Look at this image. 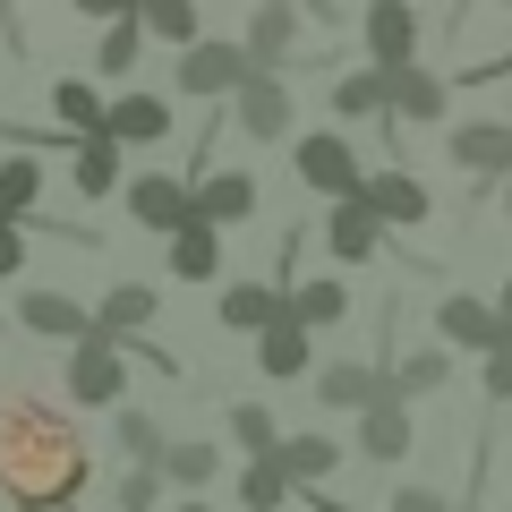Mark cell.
<instances>
[{"label": "cell", "instance_id": "33", "mask_svg": "<svg viewBox=\"0 0 512 512\" xmlns=\"http://www.w3.org/2000/svg\"><path fill=\"white\" fill-rule=\"evenodd\" d=\"M137 52H146V26H137V18H120V26L94 35V69H103V77H128V69H137Z\"/></svg>", "mask_w": 512, "mask_h": 512}, {"label": "cell", "instance_id": "25", "mask_svg": "<svg viewBox=\"0 0 512 512\" xmlns=\"http://www.w3.org/2000/svg\"><path fill=\"white\" fill-rule=\"evenodd\" d=\"M43 214V163H26V154H9V163H0V222H35Z\"/></svg>", "mask_w": 512, "mask_h": 512}, {"label": "cell", "instance_id": "34", "mask_svg": "<svg viewBox=\"0 0 512 512\" xmlns=\"http://www.w3.org/2000/svg\"><path fill=\"white\" fill-rule=\"evenodd\" d=\"M154 470H163V487H205V478L222 470V453H214V444H163Z\"/></svg>", "mask_w": 512, "mask_h": 512}, {"label": "cell", "instance_id": "4", "mask_svg": "<svg viewBox=\"0 0 512 512\" xmlns=\"http://www.w3.org/2000/svg\"><path fill=\"white\" fill-rule=\"evenodd\" d=\"M291 171H299V188H316V197H333V205H350V197L367 188L359 154H350L342 137H299V146H291Z\"/></svg>", "mask_w": 512, "mask_h": 512}, {"label": "cell", "instance_id": "30", "mask_svg": "<svg viewBox=\"0 0 512 512\" xmlns=\"http://www.w3.org/2000/svg\"><path fill=\"white\" fill-rule=\"evenodd\" d=\"M231 444H239V461H274L282 453L274 410H265V402H231Z\"/></svg>", "mask_w": 512, "mask_h": 512}, {"label": "cell", "instance_id": "37", "mask_svg": "<svg viewBox=\"0 0 512 512\" xmlns=\"http://www.w3.org/2000/svg\"><path fill=\"white\" fill-rule=\"evenodd\" d=\"M487 402H512V342L487 350Z\"/></svg>", "mask_w": 512, "mask_h": 512}, {"label": "cell", "instance_id": "36", "mask_svg": "<svg viewBox=\"0 0 512 512\" xmlns=\"http://www.w3.org/2000/svg\"><path fill=\"white\" fill-rule=\"evenodd\" d=\"M111 504H120V512H154V504H163V470H128Z\"/></svg>", "mask_w": 512, "mask_h": 512}, {"label": "cell", "instance_id": "39", "mask_svg": "<svg viewBox=\"0 0 512 512\" xmlns=\"http://www.w3.org/2000/svg\"><path fill=\"white\" fill-rule=\"evenodd\" d=\"M0 274H26V231L18 222H0Z\"/></svg>", "mask_w": 512, "mask_h": 512}, {"label": "cell", "instance_id": "28", "mask_svg": "<svg viewBox=\"0 0 512 512\" xmlns=\"http://www.w3.org/2000/svg\"><path fill=\"white\" fill-rule=\"evenodd\" d=\"M137 26H146V35H163L171 52L205 43V26H197V0H137Z\"/></svg>", "mask_w": 512, "mask_h": 512}, {"label": "cell", "instance_id": "1", "mask_svg": "<svg viewBox=\"0 0 512 512\" xmlns=\"http://www.w3.org/2000/svg\"><path fill=\"white\" fill-rule=\"evenodd\" d=\"M94 478V453L52 402L0 393V495L18 512H69Z\"/></svg>", "mask_w": 512, "mask_h": 512}, {"label": "cell", "instance_id": "32", "mask_svg": "<svg viewBox=\"0 0 512 512\" xmlns=\"http://www.w3.org/2000/svg\"><path fill=\"white\" fill-rule=\"evenodd\" d=\"M291 504V478L274 461H239V512H282Z\"/></svg>", "mask_w": 512, "mask_h": 512}, {"label": "cell", "instance_id": "15", "mask_svg": "<svg viewBox=\"0 0 512 512\" xmlns=\"http://www.w3.org/2000/svg\"><path fill=\"white\" fill-rule=\"evenodd\" d=\"M350 316V291L342 282H291V291H282V325H299V333H325V325H342Z\"/></svg>", "mask_w": 512, "mask_h": 512}, {"label": "cell", "instance_id": "45", "mask_svg": "<svg viewBox=\"0 0 512 512\" xmlns=\"http://www.w3.org/2000/svg\"><path fill=\"white\" fill-rule=\"evenodd\" d=\"M504 128H512V120H504Z\"/></svg>", "mask_w": 512, "mask_h": 512}, {"label": "cell", "instance_id": "44", "mask_svg": "<svg viewBox=\"0 0 512 512\" xmlns=\"http://www.w3.org/2000/svg\"><path fill=\"white\" fill-rule=\"evenodd\" d=\"M495 9H512V0H495Z\"/></svg>", "mask_w": 512, "mask_h": 512}, {"label": "cell", "instance_id": "40", "mask_svg": "<svg viewBox=\"0 0 512 512\" xmlns=\"http://www.w3.org/2000/svg\"><path fill=\"white\" fill-rule=\"evenodd\" d=\"M94 26H120V18H137V0H77Z\"/></svg>", "mask_w": 512, "mask_h": 512}, {"label": "cell", "instance_id": "7", "mask_svg": "<svg viewBox=\"0 0 512 512\" xmlns=\"http://www.w3.org/2000/svg\"><path fill=\"white\" fill-rule=\"evenodd\" d=\"M299 35H308V26H299V9H291V0H256V9H248V35H239V52H248V69H265V77H274L282 60L299 52Z\"/></svg>", "mask_w": 512, "mask_h": 512}, {"label": "cell", "instance_id": "9", "mask_svg": "<svg viewBox=\"0 0 512 512\" xmlns=\"http://www.w3.org/2000/svg\"><path fill=\"white\" fill-rule=\"evenodd\" d=\"M188 214H197L205 231H231V222L256 214V180L248 171H205V180L188 188Z\"/></svg>", "mask_w": 512, "mask_h": 512}, {"label": "cell", "instance_id": "2", "mask_svg": "<svg viewBox=\"0 0 512 512\" xmlns=\"http://www.w3.org/2000/svg\"><path fill=\"white\" fill-rule=\"evenodd\" d=\"M248 86V52H239L231 35H205L180 52V94H197V103H231V94Z\"/></svg>", "mask_w": 512, "mask_h": 512}, {"label": "cell", "instance_id": "26", "mask_svg": "<svg viewBox=\"0 0 512 512\" xmlns=\"http://www.w3.org/2000/svg\"><path fill=\"white\" fill-rule=\"evenodd\" d=\"M52 120H60V128H77V146H86V137H103L111 103L86 86V77H60V86H52Z\"/></svg>", "mask_w": 512, "mask_h": 512}, {"label": "cell", "instance_id": "43", "mask_svg": "<svg viewBox=\"0 0 512 512\" xmlns=\"http://www.w3.org/2000/svg\"><path fill=\"white\" fill-rule=\"evenodd\" d=\"M180 512H205V504H180Z\"/></svg>", "mask_w": 512, "mask_h": 512}, {"label": "cell", "instance_id": "41", "mask_svg": "<svg viewBox=\"0 0 512 512\" xmlns=\"http://www.w3.org/2000/svg\"><path fill=\"white\" fill-rule=\"evenodd\" d=\"M487 308H495V325H504V333H512V282H504V291H495V299H487Z\"/></svg>", "mask_w": 512, "mask_h": 512}, {"label": "cell", "instance_id": "35", "mask_svg": "<svg viewBox=\"0 0 512 512\" xmlns=\"http://www.w3.org/2000/svg\"><path fill=\"white\" fill-rule=\"evenodd\" d=\"M111 436H120V453L137 461V470H154V461H163V427H154L146 410H120V419H111Z\"/></svg>", "mask_w": 512, "mask_h": 512}, {"label": "cell", "instance_id": "23", "mask_svg": "<svg viewBox=\"0 0 512 512\" xmlns=\"http://www.w3.org/2000/svg\"><path fill=\"white\" fill-rule=\"evenodd\" d=\"M214 316H222V333H265L282 316V291H274V282H231Z\"/></svg>", "mask_w": 512, "mask_h": 512}, {"label": "cell", "instance_id": "27", "mask_svg": "<svg viewBox=\"0 0 512 512\" xmlns=\"http://www.w3.org/2000/svg\"><path fill=\"white\" fill-rule=\"evenodd\" d=\"M333 111H342V120H384L393 128V77H376V69L342 77V86H333Z\"/></svg>", "mask_w": 512, "mask_h": 512}, {"label": "cell", "instance_id": "20", "mask_svg": "<svg viewBox=\"0 0 512 512\" xmlns=\"http://www.w3.org/2000/svg\"><path fill=\"white\" fill-rule=\"evenodd\" d=\"M325 248L342 256V265H367V256L384 248V222L367 214V197H350V205H333V222H325Z\"/></svg>", "mask_w": 512, "mask_h": 512}, {"label": "cell", "instance_id": "5", "mask_svg": "<svg viewBox=\"0 0 512 512\" xmlns=\"http://www.w3.org/2000/svg\"><path fill=\"white\" fill-rule=\"evenodd\" d=\"M120 393H128V350H120V342H77V350H69V402L111 410Z\"/></svg>", "mask_w": 512, "mask_h": 512}, {"label": "cell", "instance_id": "21", "mask_svg": "<svg viewBox=\"0 0 512 512\" xmlns=\"http://www.w3.org/2000/svg\"><path fill=\"white\" fill-rule=\"evenodd\" d=\"M274 470L291 478V495H299V487L316 495V487H325L333 470H342V444H325V436H282V453H274Z\"/></svg>", "mask_w": 512, "mask_h": 512}, {"label": "cell", "instance_id": "6", "mask_svg": "<svg viewBox=\"0 0 512 512\" xmlns=\"http://www.w3.org/2000/svg\"><path fill=\"white\" fill-rule=\"evenodd\" d=\"M291 86L282 77H265V69H248V86L231 94V120L248 128V146H274V137H291Z\"/></svg>", "mask_w": 512, "mask_h": 512}, {"label": "cell", "instance_id": "42", "mask_svg": "<svg viewBox=\"0 0 512 512\" xmlns=\"http://www.w3.org/2000/svg\"><path fill=\"white\" fill-rule=\"evenodd\" d=\"M504 214H512V171H504Z\"/></svg>", "mask_w": 512, "mask_h": 512}, {"label": "cell", "instance_id": "24", "mask_svg": "<svg viewBox=\"0 0 512 512\" xmlns=\"http://www.w3.org/2000/svg\"><path fill=\"white\" fill-rule=\"evenodd\" d=\"M171 274L180 282H214L222 274V231H205V222L188 214L180 231H171Z\"/></svg>", "mask_w": 512, "mask_h": 512}, {"label": "cell", "instance_id": "12", "mask_svg": "<svg viewBox=\"0 0 512 512\" xmlns=\"http://www.w3.org/2000/svg\"><path fill=\"white\" fill-rule=\"evenodd\" d=\"M436 333H444L453 350H478V359H487L495 342H512V333L495 325V308H487V299H470V291H453V299L436 308Z\"/></svg>", "mask_w": 512, "mask_h": 512}, {"label": "cell", "instance_id": "18", "mask_svg": "<svg viewBox=\"0 0 512 512\" xmlns=\"http://www.w3.org/2000/svg\"><path fill=\"white\" fill-rule=\"evenodd\" d=\"M359 197H367V214H376V222H427V188L410 180L402 163H384L376 180L359 188Z\"/></svg>", "mask_w": 512, "mask_h": 512}, {"label": "cell", "instance_id": "16", "mask_svg": "<svg viewBox=\"0 0 512 512\" xmlns=\"http://www.w3.org/2000/svg\"><path fill=\"white\" fill-rule=\"evenodd\" d=\"M410 444H419V436H410V410L393 402V393H384L376 410H359V453L376 461V470H384V461H410Z\"/></svg>", "mask_w": 512, "mask_h": 512}, {"label": "cell", "instance_id": "11", "mask_svg": "<svg viewBox=\"0 0 512 512\" xmlns=\"http://www.w3.org/2000/svg\"><path fill=\"white\" fill-rule=\"evenodd\" d=\"M103 137L111 146H163L171 137V94H120V103H111V120H103Z\"/></svg>", "mask_w": 512, "mask_h": 512}, {"label": "cell", "instance_id": "38", "mask_svg": "<svg viewBox=\"0 0 512 512\" xmlns=\"http://www.w3.org/2000/svg\"><path fill=\"white\" fill-rule=\"evenodd\" d=\"M384 512H461V504H444L436 487H402V495H393V504H384Z\"/></svg>", "mask_w": 512, "mask_h": 512}, {"label": "cell", "instance_id": "14", "mask_svg": "<svg viewBox=\"0 0 512 512\" xmlns=\"http://www.w3.org/2000/svg\"><path fill=\"white\" fill-rule=\"evenodd\" d=\"M256 367L265 376H282V384H308V367H316V333H299V325H265L256 333Z\"/></svg>", "mask_w": 512, "mask_h": 512}, {"label": "cell", "instance_id": "29", "mask_svg": "<svg viewBox=\"0 0 512 512\" xmlns=\"http://www.w3.org/2000/svg\"><path fill=\"white\" fill-rule=\"evenodd\" d=\"M436 384H453V359H444V350H410L402 367H393V376H384V393H393V402H419V393H436Z\"/></svg>", "mask_w": 512, "mask_h": 512}, {"label": "cell", "instance_id": "3", "mask_svg": "<svg viewBox=\"0 0 512 512\" xmlns=\"http://www.w3.org/2000/svg\"><path fill=\"white\" fill-rule=\"evenodd\" d=\"M359 35H367V52H376V77L419 69V9H410V0H367Z\"/></svg>", "mask_w": 512, "mask_h": 512}, {"label": "cell", "instance_id": "22", "mask_svg": "<svg viewBox=\"0 0 512 512\" xmlns=\"http://www.w3.org/2000/svg\"><path fill=\"white\" fill-rule=\"evenodd\" d=\"M393 120H453V86L436 69H402L393 77Z\"/></svg>", "mask_w": 512, "mask_h": 512}, {"label": "cell", "instance_id": "31", "mask_svg": "<svg viewBox=\"0 0 512 512\" xmlns=\"http://www.w3.org/2000/svg\"><path fill=\"white\" fill-rule=\"evenodd\" d=\"M69 180H77V197L103 205L111 188H120V146H111V137H86V146H77V171H69Z\"/></svg>", "mask_w": 512, "mask_h": 512}, {"label": "cell", "instance_id": "19", "mask_svg": "<svg viewBox=\"0 0 512 512\" xmlns=\"http://www.w3.org/2000/svg\"><path fill=\"white\" fill-rule=\"evenodd\" d=\"M444 146H453L461 171H512V128L504 120H461Z\"/></svg>", "mask_w": 512, "mask_h": 512}, {"label": "cell", "instance_id": "8", "mask_svg": "<svg viewBox=\"0 0 512 512\" xmlns=\"http://www.w3.org/2000/svg\"><path fill=\"white\" fill-rule=\"evenodd\" d=\"M18 325L26 333H35V342H94V308H77V299L69 291H26L18 299Z\"/></svg>", "mask_w": 512, "mask_h": 512}, {"label": "cell", "instance_id": "10", "mask_svg": "<svg viewBox=\"0 0 512 512\" xmlns=\"http://www.w3.org/2000/svg\"><path fill=\"white\" fill-rule=\"evenodd\" d=\"M128 222H146V231H180L188 222V188H180V171H137L128 180Z\"/></svg>", "mask_w": 512, "mask_h": 512}, {"label": "cell", "instance_id": "17", "mask_svg": "<svg viewBox=\"0 0 512 512\" xmlns=\"http://www.w3.org/2000/svg\"><path fill=\"white\" fill-rule=\"evenodd\" d=\"M146 325H154V291H146V282L103 291V308H94V342H137Z\"/></svg>", "mask_w": 512, "mask_h": 512}, {"label": "cell", "instance_id": "13", "mask_svg": "<svg viewBox=\"0 0 512 512\" xmlns=\"http://www.w3.org/2000/svg\"><path fill=\"white\" fill-rule=\"evenodd\" d=\"M308 384H316V402H325V410H376L384 402V376L367 359H333V367H316Z\"/></svg>", "mask_w": 512, "mask_h": 512}]
</instances>
